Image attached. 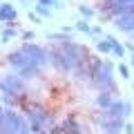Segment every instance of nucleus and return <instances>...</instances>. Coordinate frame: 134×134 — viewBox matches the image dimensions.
Here are the masks:
<instances>
[{
  "mask_svg": "<svg viewBox=\"0 0 134 134\" xmlns=\"http://www.w3.org/2000/svg\"><path fill=\"white\" fill-rule=\"evenodd\" d=\"M16 18H18V11L14 9V5H9V2H2V5H0V23L14 25Z\"/></svg>",
  "mask_w": 134,
  "mask_h": 134,
  "instance_id": "obj_8",
  "label": "nucleus"
},
{
  "mask_svg": "<svg viewBox=\"0 0 134 134\" xmlns=\"http://www.w3.org/2000/svg\"><path fill=\"white\" fill-rule=\"evenodd\" d=\"M76 29H78V31H85V34H92L90 23H85V20H83V23H78V25H76Z\"/></svg>",
  "mask_w": 134,
  "mask_h": 134,
  "instance_id": "obj_20",
  "label": "nucleus"
},
{
  "mask_svg": "<svg viewBox=\"0 0 134 134\" xmlns=\"http://www.w3.org/2000/svg\"><path fill=\"white\" fill-rule=\"evenodd\" d=\"M0 90L5 96H16L25 92V81L18 76V74H5L0 78Z\"/></svg>",
  "mask_w": 134,
  "mask_h": 134,
  "instance_id": "obj_2",
  "label": "nucleus"
},
{
  "mask_svg": "<svg viewBox=\"0 0 134 134\" xmlns=\"http://www.w3.org/2000/svg\"><path fill=\"white\" fill-rule=\"evenodd\" d=\"M58 127H60V134H83L81 125L76 123L74 116H69L67 121H63V125H58Z\"/></svg>",
  "mask_w": 134,
  "mask_h": 134,
  "instance_id": "obj_11",
  "label": "nucleus"
},
{
  "mask_svg": "<svg viewBox=\"0 0 134 134\" xmlns=\"http://www.w3.org/2000/svg\"><path fill=\"white\" fill-rule=\"evenodd\" d=\"M96 49H98V52H103V54H110L112 52V43L110 40H98V43H96Z\"/></svg>",
  "mask_w": 134,
  "mask_h": 134,
  "instance_id": "obj_15",
  "label": "nucleus"
},
{
  "mask_svg": "<svg viewBox=\"0 0 134 134\" xmlns=\"http://www.w3.org/2000/svg\"><path fill=\"white\" fill-rule=\"evenodd\" d=\"M114 27L121 29V31L134 34V14H127V16H119V18H114Z\"/></svg>",
  "mask_w": 134,
  "mask_h": 134,
  "instance_id": "obj_10",
  "label": "nucleus"
},
{
  "mask_svg": "<svg viewBox=\"0 0 134 134\" xmlns=\"http://www.w3.org/2000/svg\"><path fill=\"white\" fill-rule=\"evenodd\" d=\"M78 11H81L85 18H92V16H94V9H92L90 5H81V7H78Z\"/></svg>",
  "mask_w": 134,
  "mask_h": 134,
  "instance_id": "obj_17",
  "label": "nucleus"
},
{
  "mask_svg": "<svg viewBox=\"0 0 134 134\" xmlns=\"http://www.w3.org/2000/svg\"><path fill=\"white\" fill-rule=\"evenodd\" d=\"M132 67H134V54H132Z\"/></svg>",
  "mask_w": 134,
  "mask_h": 134,
  "instance_id": "obj_27",
  "label": "nucleus"
},
{
  "mask_svg": "<svg viewBox=\"0 0 134 134\" xmlns=\"http://www.w3.org/2000/svg\"><path fill=\"white\" fill-rule=\"evenodd\" d=\"M7 63H9L11 67H14L16 72H23L27 65H31V60H29L27 56H25L23 49H16V52H11L9 56H7Z\"/></svg>",
  "mask_w": 134,
  "mask_h": 134,
  "instance_id": "obj_7",
  "label": "nucleus"
},
{
  "mask_svg": "<svg viewBox=\"0 0 134 134\" xmlns=\"http://www.w3.org/2000/svg\"><path fill=\"white\" fill-rule=\"evenodd\" d=\"M18 134H31V127H29V123L25 119H23V125H20V132Z\"/></svg>",
  "mask_w": 134,
  "mask_h": 134,
  "instance_id": "obj_23",
  "label": "nucleus"
},
{
  "mask_svg": "<svg viewBox=\"0 0 134 134\" xmlns=\"http://www.w3.org/2000/svg\"><path fill=\"white\" fill-rule=\"evenodd\" d=\"M94 85L98 87V90H107V92H116L114 87V76H112V63H103V67H100V72L96 74L94 78Z\"/></svg>",
  "mask_w": 134,
  "mask_h": 134,
  "instance_id": "obj_5",
  "label": "nucleus"
},
{
  "mask_svg": "<svg viewBox=\"0 0 134 134\" xmlns=\"http://www.w3.org/2000/svg\"><path fill=\"white\" fill-rule=\"evenodd\" d=\"M49 40H58V43H65V40H72L69 34L63 31V34H49Z\"/></svg>",
  "mask_w": 134,
  "mask_h": 134,
  "instance_id": "obj_16",
  "label": "nucleus"
},
{
  "mask_svg": "<svg viewBox=\"0 0 134 134\" xmlns=\"http://www.w3.org/2000/svg\"><path fill=\"white\" fill-rule=\"evenodd\" d=\"M119 74H121V78H125V81H127V78H130V69H127V65L119 63Z\"/></svg>",
  "mask_w": 134,
  "mask_h": 134,
  "instance_id": "obj_19",
  "label": "nucleus"
},
{
  "mask_svg": "<svg viewBox=\"0 0 134 134\" xmlns=\"http://www.w3.org/2000/svg\"><path fill=\"white\" fill-rule=\"evenodd\" d=\"M114 92H107V90H100V94L96 96V105L100 107V110H105V107H110L112 103H114Z\"/></svg>",
  "mask_w": 134,
  "mask_h": 134,
  "instance_id": "obj_12",
  "label": "nucleus"
},
{
  "mask_svg": "<svg viewBox=\"0 0 134 134\" xmlns=\"http://www.w3.org/2000/svg\"><path fill=\"white\" fill-rule=\"evenodd\" d=\"M25 112H27V119H29L31 134H45V130L52 127V114L43 105H38V103L25 105Z\"/></svg>",
  "mask_w": 134,
  "mask_h": 134,
  "instance_id": "obj_1",
  "label": "nucleus"
},
{
  "mask_svg": "<svg viewBox=\"0 0 134 134\" xmlns=\"http://www.w3.org/2000/svg\"><path fill=\"white\" fill-rule=\"evenodd\" d=\"M123 132H125V134H134V125H132V123H125Z\"/></svg>",
  "mask_w": 134,
  "mask_h": 134,
  "instance_id": "obj_26",
  "label": "nucleus"
},
{
  "mask_svg": "<svg viewBox=\"0 0 134 134\" xmlns=\"http://www.w3.org/2000/svg\"><path fill=\"white\" fill-rule=\"evenodd\" d=\"M49 63H52V65L56 67L58 72H63V74L74 72V69H76L74 60H72L69 56H67L65 52H60V49H52V52H49Z\"/></svg>",
  "mask_w": 134,
  "mask_h": 134,
  "instance_id": "obj_4",
  "label": "nucleus"
},
{
  "mask_svg": "<svg viewBox=\"0 0 134 134\" xmlns=\"http://www.w3.org/2000/svg\"><path fill=\"white\" fill-rule=\"evenodd\" d=\"M132 114V103H127L125 100V105H123V116H130Z\"/></svg>",
  "mask_w": 134,
  "mask_h": 134,
  "instance_id": "obj_24",
  "label": "nucleus"
},
{
  "mask_svg": "<svg viewBox=\"0 0 134 134\" xmlns=\"http://www.w3.org/2000/svg\"><path fill=\"white\" fill-rule=\"evenodd\" d=\"M23 125V116L14 110H5V134H18Z\"/></svg>",
  "mask_w": 134,
  "mask_h": 134,
  "instance_id": "obj_6",
  "label": "nucleus"
},
{
  "mask_svg": "<svg viewBox=\"0 0 134 134\" xmlns=\"http://www.w3.org/2000/svg\"><path fill=\"white\" fill-rule=\"evenodd\" d=\"M20 49L25 52V56H27L29 60L34 63V65H38V67L47 65L49 54H47V49H45V47H40V45H36V43H25Z\"/></svg>",
  "mask_w": 134,
  "mask_h": 134,
  "instance_id": "obj_3",
  "label": "nucleus"
},
{
  "mask_svg": "<svg viewBox=\"0 0 134 134\" xmlns=\"http://www.w3.org/2000/svg\"><path fill=\"white\" fill-rule=\"evenodd\" d=\"M23 38L27 40V43H31V40L36 38V34H34V31H25V34H23Z\"/></svg>",
  "mask_w": 134,
  "mask_h": 134,
  "instance_id": "obj_25",
  "label": "nucleus"
},
{
  "mask_svg": "<svg viewBox=\"0 0 134 134\" xmlns=\"http://www.w3.org/2000/svg\"><path fill=\"white\" fill-rule=\"evenodd\" d=\"M36 11H38L40 16H52V9H49V7H43V5H36Z\"/></svg>",
  "mask_w": 134,
  "mask_h": 134,
  "instance_id": "obj_22",
  "label": "nucleus"
},
{
  "mask_svg": "<svg viewBox=\"0 0 134 134\" xmlns=\"http://www.w3.org/2000/svg\"><path fill=\"white\" fill-rule=\"evenodd\" d=\"M125 5H134V0H105V2L100 5V9L110 14V11L119 9V7H125Z\"/></svg>",
  "mask_w": 134,
  "mask_h": 134,
  "instance_id": "obj_13",
  "label": "nucleus"
},
{
  "mask_svg": "<svg viewBox=\"0 0 134 134\" xmlns=\"http://www.w3.org/2000/svg\"><path fill=\"white\" fill-rule=\"evenodd\" d=\"M38 5H43V7H60L58 5V0H36Z\"/></svg>",
  "mask_w": 134,
  "mask_h": 134,
  "instance_id": "obj_21",
  "label": "nucleus"
},
{
  "mask_svg": "<svg viewBox=\"0 0 134 134\" xmlns=\"http://www.w3.org/2000/svg\"><path fill=\"white\" fill-rule=\"evenodd\" d=\"M14 36H16V29H5V31H2V43H7V40H11V38H14Z\"/></svg>",
  "mask_w": 134,
  "mask_h": 134,
  "instance_id": "obj_18",
  "label": "nucleus"
},
{
  "mask_svg": "<svg viewBox=\"0 0 134 134\" xmlns=\"http://www.w3.org/2000/svg\"><path fill=\"white\" fill-rule=\"evenodd\" d=\"M100 127L105 134H121V130L125 127V119H110V121H100Z\"/></svg>",
  "mask_w": 134,
  "mask_h": 134,
  "instance_id": "obj_9",
  "label": "nucleus"
},
{
  "mask_svg": "<svg viewBox=\"0 0 134 134\" xmlns=\"http://www.w3.org/2000/svg\"><path fill=\"white\" fill-rule=\"evenodd\" d=\"M105 38L112 43V54H116L119 58H123V56H125V47H123V45H119V43H116V38H114V36H105Z\"/></svg>",
  "mask_w": 134,
  "mask_h": 134,
  "instance_id": "obj_14",
  "label": "nucleus"
}]
</instances>
